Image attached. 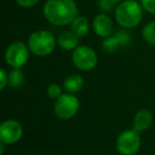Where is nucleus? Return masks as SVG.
<instances>
[{
    "label": "nucleus",
    "instance_id": "12",
    "mask_svg": "<svg viewBox=\"0 0 155 155\" xmlns=\"http://www.w3.org/2000/svg\"><path fill=\"white\" fill-rule=\"evenodd\" d=\"M83 85H84V80L80 74H70L64 81L65 89L71 94L79 93L83 88Z\"/></svg>",
    "mask_w": 155,
    "mask_h": 155
},
{
    "label": "nucleus",
    "instance_id": "22",
    "mask_svg": "<svg viewBox=\"0 0 155 155\" xmlns=\"http://www.w3.org/2000/svg\"><path fill=\"white\" fill-rule=\"evenodd\" d=\"M16 2L22 8H32L39 2V0H16Z\"/></svg>",
    "mask_w": 155,
    "mask_h": 155
},
{
    "label": "nucleus",
    "instance_id": "10",
    "mask_svg": "<svg viewBox=\"0 0 155 155\" xmlns=\"http://www.w3.org/2000/svg\"><path fill=\"white\" fill-rule=\"evenodd\" d=\"M153 122V116L152 113L148 110H141L135 115L133 121V129L135 131L143 132L147 129L150 127V125Z\"/></svg>",
    "mask_w": 155,
    "mask_h": 155
},
{
    "label": "nucleus",
    "instance_id": "18",
    "mask_svg": "<svg viewBox=\"0 0 155 155\" xmlns=\"http://www.w3.org/2000/svg\"><path fill=\"white\" fill-rule=\"evenodd\" d=\"M61 87L58 84H50L47 88V95L51 99H58L61 96Z\"/></svg>",
    "mask_w": 155,
    "mask_h": 155
},
{
    "label": "nucleus",
    "instance_id": "2",
    "mask_svg": "<svg viewBox=\"0 0 155 155\" xmlns=\"http://www.w3.org/2000/svg\"><path fill=\"white\" fill-rule=\"evenodd\" d=\"M142 5L135 0H124L115 10L116 21L125 29L134 28L142 20Z\"/></svg>",
    "mask_w": 155,
    "mask_h": 155
},
{
    "label": "nucleus",
    "instance_id": "16",
    "mask_svg": "<svg viewBox=\"0 0 155 155\" xmlns=\"http://www.w3.org/2000/svg\"><path fill=\"white\" fill-rule=\"evenodd\" d=\"M142 37L151 46H155V21L149 22L142 30Z\"/></svg>",
    "mask_w": 155,
    "mask_h": 155
},
{
    "label": "nucleus",
    "instance_id": "11",
    "mask_svg": "<svg viewBox=\"0 0 155 155\" xmlns=\"http://www.w3.org/2000/svg\"><path fill=\"white\" fill-rule=\"evenodd\" d=\"M58 44L60 47L64 50H72L75 49L79 45V36L72 31H65L61 33L58 37Z\"/></svg>",
    "mask_w": 155,
    "mask_h": 155
},
{
    "label": "nucleus",
    "instance_id": "17",
    "mask_svg": "<svg viewBox=\"0 0 155 155\" xmlns=\"http://www.w3.org/2000/svg\"><path fill=\"white\" fill-rule=\"evenodd\" d=\"M114 35L119 41L121 47H125V46H129L130 44H131V41H132L131 35H130V33H127V31H123V30L117 31Z\"/></svg>",
    "mask_w": 155,
    "mask_h": 155
},
{
    "label": "nucleus",
    "instance_id": "13",
    "mask_svg": "<svg viewBox=\"0 0 155 155\" xmlns=\"http://www.w3.org/2000/svg\"><path fill=\"white\" fill-rule=\"evenodd\" d=\"M71 29H72V32L75 33L79 37L84 36L89 31L88 20H87L84 16H78V17L71 22Z\"/></svg>",
    "mask_w": 155,
    "mask_h": 155
},
{
    "label": "nucleus",
    "instance_id": "7",
    "mask_svg": "<svg viewBox=\"0 0 155 155\" xmlns=\"http://www.w3.org/2000/svg\"><path fill=\"white\" fill-rule=\"evenodd\" d=\"M72 62L81 70L88 71L97 66L98 58L96 52L87 46L77 47L72 52Z\"/></svg>",
    "mask_w": 155,
    "mask_h": 155
},
{
    "label": "nucleus",
    "instance_id": "23",
    "mask_svg": "<svg viewBox=\"0 0 155 155\" xmlns=\"http://www.w3.org/2000/svg\"><path fill=\"white\" fill-rule=\"evenodd\" d=\"M0 150H1V155H2L3 152H5V143H3V142L0 143Z\"/></svg>",
    "mask_w": 155,
    "mask_h": 155
},
{
    "label": "nucleus",
    "instance_id": "5",
    "mask_svg": "<svg viewBox=\"0 0 155 155\" xmlns=\"http://www.w3.org/2000/svg\"><path fill=\"white\" fill-rule=\"evenodd\" d=\"M116 147L121 155H134L140 148V136L135 130H127L118 136Z\"/></svg>",
    "mask_w": 155,
    "mask_h": 155
},
{
    "label": "nucleus",
    "instance_id": "20",
    "mask_svg": "<svg viewBox=\"0 0 155 155\" xmlns=\"http://www.w3.org/2000/svg\"><path fill=\"white\" fill-rule=\"evenodd\" d=\"M141 5L147 12L155 14V0H140Z\"/></svg>",
    "mask_w": 155,
    "mask_h": 155
},
{
    "label": "nucleus",
    "instance_id": "9",
    "mask_svg": "<svg viewBox=\"0 0 155 155\" xmlns=\"http://www.w3.org/2000/svg\"><path fill=\"white\" fill-rule=\"evenodd\" d=\"M94 30L100 37H108L113 32V21L105 14H98L93 21Z\"/></svg>",
    "mask_w": 155,
    "mask_h": 155
},
{
    "label": "nucleus",
    "instance_id": "21",
    "mask_svg": "<svg viewBox=\"0 0 155 155\" xmlns=\"http://www.w3.org/2000/svg\"><path fill=\"white\" fill-rule=\"evenodd\" d=\"M8 84H9V74H7L5 69H1L0 70V89L3 91Z\"/></svg>",
    "mask_w": 155,
    "mask_h": 155
},
{
    "label": "nucleus",
    "instance_id": "19",
    "mask_svg": "<svg viewBox=\"0 0 155 155\" xmlns=\"http://www.w3.org/2000/svg\"><path fill=\"white\" fill-rule=\"evenodd\" d=\"M115 5L112 0H98V7L103 12H110L115 8Z\"/></svg>",
    "mask_w": 155,
    "mask_h": 155
},
{
    "label": "nucleus",
    "instance_id": "24",
    "mask_svg": "<svg viewBox=\"0 0 155 155\" xmlns=\"http://www.w3.org/2000/svg\"><path fill=\"white\" fill-rule=\"evenodd\" d=\"M112 1H113L114 3H118V5H119V3L122 2V1H124V0H112Z\"/></svg>",
    "mask_w": 155,
    "mask_h": 155
},
{
    "label": "nucleus",
    "instance_id": "15",
    "mask_svg": "<svg viewBox=\"0 0 155 155\" xmlns=\"http://www.w3.org/2000/svg\"><path fill=\"white\" fill-rule=\"evenodd\" d=\"M120 47V43H119V41L117 39V37L115 35L105 37L104 41H102V49H103V51L105 53H114Z\"/></svg>",
    "mask_w": 155,
    "mask_h": 155
},
{
    "label": "nucleus",
    "instance_id": "6",
    "mask_svg": "<svg viewBox=\"0 0 155 155\" xmlns=\"http://www.w3.org/2000/svg\"><path fill=\"white\" fill-rule=\"evenodd\" d=\"M28 46L22 41H14L5 51V62L13 68H21L29 58Z\"/></svg>",
    "mask_w": 155,
    "mask_h": 155
},
{
    "label": "nucleus",
    "instance_id": "8",
    "mask_svg": "<svg viewBox=\"0 0 155 155\" xmlns=\"http://www.w3.org/2000/svg\"><path fill=\"white\" fill-rule=\"evenodd\" d=\"M22 136V127L17 120L9 119L0 125V141L7 144H13L19 141Z\"/></svg>",
    "mask_w": 155,
    "mask_h": 155
},
{
    "label": "nucleus",
    "instance_id": "1",
    "mask_svg": "<svg viewBox=\"0 0 155 155\" xmlns=\"http://www.w3.org/2000/svg\"><path fill=\"white\" fill-rule=\"evenodd\" d=\"M44 15L54 26H66L78 17L74 0H48L44 5Z\"/></svg>",
    "mask_w": 155,
    "mask_h": 155
},
{
    "label": "nucleus",
    "instance_id": "14",
    "mask_svg": "<svg viewBox=\"0 0 155 155\" xmlns=\"http://www.w3.org/2000/svg\"><path fill=\"white\" fill-rule=\"evenodd\" d=\"M25 82V74L20 68H14L9 73V84L14 88L20 87Z\"/></svg>",
    "mask_w": 155,
    "mask_h": 155
},
{
    "label": "nucleus",
    "instance_id": "4",
    "mask_svg": "<svg viewBox=\"0 0 155 155\" xmlns=\"http://www.w3.org/2000/svg\"><path fill=\"white\" fill-rule=\"evenodd\" d=\"M79 100L71 94L61 95L54 104V112L58 118L62 120H68L72 118L79 110Z\"/></svg>",
    "mask_w": 155,
    "mask_h": 155
},
{
    "label": "nucleus",
    "instance_id": "3",
    "mask_svg": "<svg viewBox=\"0 0 155 155\" xmlns=\"http://www.w3.org/2000/svg\"><path fill=\"white\" fill-rule=\"evenodd\" d=\"M56 41L53 34L46 30L34 31L29 36L28 47L37 56H47L54 50Z\"/></svg>",
    "mask_w": 155,
    "mask_h": 155
}]
</instances>
